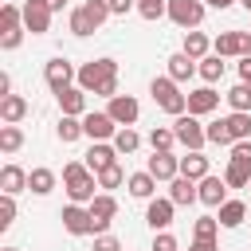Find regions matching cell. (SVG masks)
I'll use <instances>...</instances> for the list:
<instances>
[{
    "label": "cell",
    "instance_id": "obj_47",
    "mask_svg": "<svg viewBox=\"0 0 251 251\" xmlns=\"http://www.w3.org/2000/svg\"><path fill=\"white\" fill-rule=\"evenodd\" d=\"M106 4H110V12H114V16H129V12L137 8V0H106Z\"/></svg>",
    "mask_w": 251,
    "mask_h": 251
},
{
    "label": "cell",
    "instance_id": "obj_5",
    "mask_svg": "<svg viewBox=\"0 0 251 251\" xmlns=\"http://www.w3.org/2000/svg\"><path fill=\"white\" fill-rule=\"evenodd\" d=\"M43 82L51 86V94H63L67 86H78V71H75V63H67L63 55H55L43 67Z\"/></svg>",
    "mask_w": 251,
    "mask_h": 251
},
{
    "label": "cell",
    "instance_id": "obj_15",
    "mask_svg": "<svg viewBox=\"0 0 251 251\" xmlns=\"http://www.w3.org/2000/svg\"><path fill=\"white\" fill-rule=\"evenodd\" d=\"M216 106H220L216 86H196V90H188V114H192V118H208Z\"/></svg>",
    "mask_w": 251,
    "mask_h": 251
},
{
    "label": "cell",
    "instance_id": "obj_41",
    "mask_svg": "<svg viewBox=\"0 0 251 251\" xmlns=\"http://www.w3.org/2000/svg\"><path fill=\"white\" fill-rule=\"evenodd\" d=\"M126 180H129V176L122 173V165H110V169L98 173V188H122Z\"/></svg>",
    "mask_w": 251,
    "mask_h": 251
},
{
    "label": "cell",
    "instance_id": "obj_36",
    "mask_svg": "<svg viewBox=\"0 0 251 251\" xmlns=\"http://www.w3.org/2000/svg\"><path fill=\"white\" fill-rule=\"evenodd\" d=\"M137 16L149 20V24H157L161 16H169V0H137Z\"/></svg>",
    "mask_w": 251,
    "mask_h": 251
},
{
    "label": "cell",
    "instance_id": "obj_54",
    "mask_svg": "<svg viewBox=\"0 0 251 251\" xmlns=\"http://www.w3.org/2000/svg\"><path fill=\"white\" fill-rule=\"evenodd\" d=\"M0 251H20V247H0Z\"/></svg>",
    "mask_w": 251,
    "mask_h": 251
},
{
    "label": "cell",
    "instance_id": "obj_14",
    "mask_svg": "<svg viewBox=\"0 0 251 251\" xmlns=\"http://www.w3.org/2000/svg\"><path fill=\"white\" fill-rule=\"evenodd\" d=\"M106 114H110L118 126H133V122H137V114H141V106H137V98H133V94H114V98H110V106H106Z\"/></svg>",
    "mask_w": 251,
    "mask_h": 251
},
{
    "label": "cell",
    "instance_id": "obj_17",
    "mask_svg": "<svg viewBox=\"0 0 251 251\" xmlns=\"http://www.w3.org/2000/svg\"><path fill=\"white\" fill-rule=\"evenodd\" d=\"M59 98V110L67 114V118H86L90 110H86V90L82 86H67L63 94H55Z\"/></svg>",
    "mask_w": 251,
    "mask_h": 251
},
{
    "label": "cell",
    "instance_id": "obj_6",
    "mask_svg": "<svg viewBox=\"0 0 251 251\" xmlns=\"http://www.w3.org/2000/svg\"><path fill=\"white\" fill-rule=\"evenodd\" d=\"M204 12H208L204 0H169V20L184 31H196L204 24Z\"/></svg>",
    "mask_w": 251,
    "mask_h": 251
},
{
    "label": "cell",
    "instance_id": "obj_55",
    "mask_svg": "<svg viewBox=\"0 0 251 251\" xmlns=\"http://www.w3.org/2000/svg\"><path fill=\"white\" fill-rule=\"evenodd\" d=\"M247 188H251V184H247Z\"/></svg>",
    "mask_w": 251,
    "mask_h": 251
},
{
    "label": "cell",
    "instance_id": "obj_31",
    "mask_svg": "<svg viewBox=\"0 0 251 251\" xmlns=\"http://www.w3.org/2000/svg\"><path fill=\"white\" fill-rule=\"evenodd\" d=\"M55 137L63 141V145H71V141H78V137H86L82 133V118H59V126H55Z\"/></svg>",
    "mask_w": 251,
    "mask_h": 251
},
{
    "label": "cell",
    "instance_id": "obj_1",
    "mask_svg": "<svg viewBox=\"0 0 251 251\" xmlns=\"http://www.w3.org/2000/svg\"><path fill=\"white\" fill-rule=\"evenodd\" d=\"M78 86L86 94H98V98H114L118 94V63L114 59H90L78 67Z\"/></svg>",
    "mask_w": 251,
    "mask_h": 251
},
{
    "label": "cell",
    "instance_id": "obj_27",
    "mask_svg": "<svg viewBox=\"0 0 251 251\" xmlns=\"http://www.w3.org/2000/svg\"><path fill=\"white\" fill-rule=\"evenodd\" d=\"M220 227H239L243 220H247V204L243 200H227V204H220Z\"/></svg>",
    "mask_w": 251,
    "mask_h": 251
},
{
    "label": "cell",
    "instance_id": "obj_11",
    "mask_svg": "<svg viewBox=\"0 0 251 251\" xmlns=\"http://www.w3.org/2000/svg\"><path fill=\"white\" fill-rule=\"evenodd\" d=\"M118 149H114V141H90V149H86V157H82V165L98 176L102 169H110V165H118Z\"/></svg>",
    "mask_w": 251,
    "mask_h": 251
},
{
    "label": "cell",
    "instance_id": "obj_4",
    "mask_svg": "<svg viewBox=\"0 0 251 251\" xmlns=\"http://www.w3.org/2000/svg\"><path fill=\"white\" fill-rule=\"evenodd\" d=\"M173 133H176V145H184L188 153H200V149L208 145V133H204L200 118H192V114L173 118Z\"/></svg>",
    "mask_w": 251,
    "mask_h": 251
},
{
    "label": "cell",
    "instance_id": "obj_45",
    "mask_svg": "<svg viewBox=\"0 0 251 251\" xmlns=\"http://www.w3.org/2000/svg\"><path fill=\"white\" fill-rule=\"evenodd\" d=\"M24 31L27 27H12V31H0V51H16L24 43Z\"/></svg>",
    "mask_w": 251,
    "mask_h": 251
},
{
    "label": "cell",
    "instance_id": "obj_37",
    "mask_svg": "<svg viewBox=\"0 0 251 251\" xmlns=\"http://www.w3.org/2000/svg\"><path fill=\"white\" fill-rule=\"evenodd\" d=\"M12 27H24V8L0 4V31H12Z\"/></svg>",
    "mask_w": 251,
    "mask_h": 251
},
{
    "label": "cell",
    "instance_id": "obj_53",
    "mask_svg": "<svg viewBox=\"0 0 251 251\" xmlns=\"http://www.w3.org/2000/svg\"><path fill=\"white\" fill-rule=\"evenodd\" d=\"M239 4H243V8H247V12H251V0H239Z\"/></svg>",
    "mask_w": 251,
    "mask_h": 251
},
{
    "label": "cell",
    "instance_id": "obj_3",
    "mask_svg": "<svg viewBox=\"0 0 251 251\" xmlns=\"http://www.w3.org/2000/svg\"><path fill=\"white\" fill-rule=\"evenodd\" d=\"M149 94H153V102H157L169 118L188 114V94H184V90H180V82H173L169 75H157V78L149 82Z\"/></svg>",
    "mask_w": 251,
    "mask_h": 251
},
{
    "label": "cell",
    "instance_id": "obj_13",
    "mask_svg": "<svg viewBox=\"0 0 251 251\" xmlns=\"http://www.w3.org/2000/svg\"><path fill=\"white\" fill-rule=\"evenodd\" d=\"M173 212H176V204H173L169 196H153V200L145 204V224H149L153 231H169Z\"/></svg>",
    "mask_w": 251,
    "mask_h": 251
},
{
    "label": "cell",
    "instance_id": "obj_7",
    "mask_svg": "<svg viewBox=\"0 0 251 251\" xmlns=\"http://www.w3.org/2000/svg\"><path fill=\"white\" fill-rule=\"evenodd\" d=\"M212 55H220V59H247L251 55V31H220L212 39Z\"/></svg>",
    "mask_w": 251,
    "mask_h": 251
},
{
    "label": "cell",
    "instance_id": "obj_51",
    "mask_svg": "<svg viewBox=\"0 0 251 251\" xmlns=\"http://www.w3.org/2000/svg\"><path fill=\"white\" fill-rule=\"evenodd\" d=\"M204 4H208V8H220V12H224V8H231V4H239V0H204Z\"/></svg>",
    "mask_w": 251,
    "mask_h": 251
},
{
    "label": "cell",
    "instance_id": "obj_30",
    "mask_svg": "<svg viewBox=\"0 0 251 251\" xmlns=\"http://www.w3.org/2000/svg\"><path fill=\"white\" fill-rule=\"evenodd\" d=\"M224 98H227L231 114H251V86H247V82H235Z\"/></svg>",
    "mask_w": 251,
    "mask_h": 251
},
{
    "label": "cell",
    "instance_id": "obj_33",
    "mask_svg": "<svg viewBox=\"0 0 251 251\" xmlns=\"http://www.w3.org/2000/svg\"><path fill=\"white\" fill-rule=\"evenodd\" d=\"M224 126H227L231 141H251V114H227Z\"/></svg>",
    "mask_w": 251,
    "mask_h": 251
},
{
    "label": "cell",
    "instance_id": "obj_35",
    "mask_svg": "<svg viewBox=\"0 0 251 251\" xmlns=\"http://www.w3.org/2000/svg\"><path fill=\"white\" fill-rule=\"evenodd\" d=\"M67 27H71V35H78V39H86V35H94V31H98V27L90 24V16L82 12V4H78V8L71 12V20H67Z\"/></svg>",
    "mask_w": 251,
    "mask_h": 251
},
{
    "label": "cell",
    "instance_id": "obj_23",
    "mask_svg": "<svg viewBox=\"0 0 251 251\" xmlns=\"http://www.w3.org/2000/svg\"><path fill=\"white\" fill-rule=\"evenodd\" d=\"M180 176H188V180H204V176H212L208 157H204V153H188V157H180Z\"/></svg>",
    "mask_w": 251,
    "mask_h": 251
},
{
    "label": "cell",
    "instance_id": "obj_22",
    "mask_svg": "<svg viewBox=\"0 0 251 251\" xmlns=\"http://www.w3.org/2000/svg\"><path fill=\"white\" fill-rule=\"evenodd\" d=\"M24 114H27V98H24V94H8V98H0V122H4V126H16Z\"/></svg>",
    "mask_w": 251,
    "mask_h": 251
},
{
    "label": "cell",
    "instance_id": "obj_18",
    "mask_svg": "<svg viewBox=\"0 0 251 251\" xmlns=\"http://www.w3.org/2000/svg\"><path fill=\"white\" fill-rule=\"evenodd\" d=\"M169 200H173L176 208H188V204L200 200V184L188 180V176H176V180H169Z\"/></svg>",
    "mask_w": 251,
    "mask_h": 251
},
{
    "label": "cell",
    "instance_id": "obj_24",
    "mask_svg": "<svg viewBox=\"0 0 251 251\" xmlns=\"http://www.w3.org/2000/svg\"><path fill=\"white\" fill-rule=\"evenodd\" d=\"M24 188H27V173H24L20 165H4V169H0V192L16 196V192H24Z\"/></svg>",
    "mask_w": 251,
    "mask_h": 251
},
{
    "label": "cell",
    "instance_id": "obj_29",
    "mask_svg": "<svg viewBox=\"0 0 251 251\" xmlns=\"http://www.w3.org/2000/svg\"><path fill=\"white\" fill-rule=\"evenodd\" d=\"M173 145H176L173 126H153V129H149V149H153V153H173Z\"/></svg>",
    "mask_w": 251,
    "mask_h": 251
},
{
    "label": "cell",
    "instance_id": "obj_42",
    "mask_svg": "<svg viewBox=\"0 0 251 251\" xmlns=\"http://www.w3.org/2000/svg\"><path fill=\"white\" fill-rule=\"evenodd\" d=\"M12 224H16V196L0 192V231H8Z\"/></svg>",
    "mask_w": 251,
    "mask_h": 251
},
{
    "label": "cell",
    "instance_id": "obj_44",
    "mask_svg": "<svg viewBox=\"0 0 251 251\" xmlns=\"http://www.w3.org/2000/svg\"><path fill=\"white\" fill-rule=\"evenodd\" d=\"M149 251H180V243H176L173 231H153V247Z\"/></svg>",
    "mask_w": 251,
    "mask_h": 251
},
{
    "label": "cell",
    "instance_id": "obj_12",
    "mask_svg": "<svg viewBox=\"0 0 251 251\" xmlns=\"http://www.w3.org/2000/svg\"><path fill=\"white\" fill-rule=\"evenodd\" d=\"M59 220H63V231H67V235H94V227H90V208H86V204H67V208L59 212Z\"/></svg>",
    "mask_w": 251,
    "mask_h": 251
},
{
    "label": "cell",
    "instance_id": "obj_26",
    "mask_svg": "<svg viewBox=\"0 0 251 251\" xmlns=\"http://www.w3.org/2000/svg\"><path fill=\"white\" fill-rule=\"evenodd\" d=\"M180 51H184L188 59H196V63H200V59H208V51H212V39H208L204 31H184V47H180Z\"/></svg>",
    "mask_w": 251,
    "mask_h": 251
},
{
    "label": "cell",
    "instance_id": "obj_19",
    "mask_svg": "<svg viewBox=\"0 0 251 251\" xmlns=\"http://www.w3.org/2000/svg\"><path fill=\"white\" fill-rule=\"evenodd\" d=\"M196 184H200V204H208V208L227 204V180H224V176H204V180H196Z\"/></svg>",
    "mask_w": 251,
    "mask_h": 251
},
{
    "label": "cell",
    "instance_id": "obj_43",
    "mask_svg": "<svg viewBox=\"0 0 251 251\" xmlns=\"http://www.w3.org/2000/svg\"><path fill=\"white\" fill-rule=\"evenodd\" d=\"M227 165H243V169H251V141H235Z\"/></svg>",
    "mask_w": 251,
    "mask_h": 251
},
{
    "label": "cell",
    "instance_id": "obj_16",
    "mask_svg": "<svg viewBox=\"0 0 251 251\" xmlns=\"http://www.w3.org/2000/svg\"><path fill=\"white\" fill-rule=\"evenodd\" d=\"M145 169L165 184V180H176V176H180V157H173V153H153V157L145 161Z\"/></svg>",
    "mask_w": 251,
    "mask_h": 251
},
{
    "label": "cell",
    "instance_id": "obj_25",
    "mask_svg": "<svg viewBox=\"0 0 251 251\" xmlns=\"http://www.w3.org/2000/svg\"><path fill=\"white\" fill-rule=\"evenodd\" d=\"M55 184H59V176H55V169H31L27 173V188L35 192V196H47V192H55Z\"/></svg>",
    "mask_w": 251,
    "mask_h": 251
},
{
    "label": "cell",
    "instance_id": "obj_32",
    "mask_svg": "<svg viewBox=\"0 0 251 251\" xmlns=\"http://www.w3.org/2000/svg\"><path fill=\"white\" fill-rule=\"evenodd\" d=\"M114 149H118L122 157H126V153H137V149H141V133H137L133 126H122V129L114 133Z\"/></svg>",
    "mask_w": 251,
    "mask_h": 251
},
{
    "label": "cell",
    "instance_id": "obj_46",
    "mask_svg": "<svg viewBox=\"0 0 251 251\" xmlns=\"http://www.w3.org/2000/svg\"><path fill=\"white\" fill-rule=\"evenodd\" d=\"M94 251H122V239L110 235V231L106 235H94Z\"/></svg>",
    "mask_w": 251,
    "mask_h": 251
},
{
    "label": "cell",
    "instance_id": "obj_9",
    "mask_svg": "<svg viewBox=\"0 0 251 251\" xmlns=\"http://www.w3.org/2000/svg\"><path fill=\"white\" fill-rule=\"evenodd\" d=\"M51 4L47 0H24V27L31 31V35H43V31H51Z\"/></svg>",
    "mask_w": 251,
    "mask_h": 251
},
{
    "label": "cell",
    "instance_id": "obj_8",
    "mask_svg": "<svg viewBox=\"0 0 251 251\" xmlns=\"http://www.w3.org/2000/svg\"><path fill=\"white\" fill-rule=\"evenodd\" d=\"M86 208H90V227H94V235H106L110 224H114V216H118V200H114L110 192H98Z\"/></svg>",
    "mask_w": 251,
    "mask_h": 251
},
{
    "label": "cell",
    "instance_id": "obj_2",
    "mask_svg": "<svg viewBox=\"0 0 251 251\" xmlns=\"http://www.w3.org/2000/svg\"><path fill=\"white\" fill-rule=\"evenodd\" d=\"M63 188H67V196H71V204H90L98 192V176L82 165V161H71V165H63Z\"/></svg>",
    "mask_w": 251,
    "mask_h": 251
},
{
    "label": "cell",
    "instance_id": "obj_50",
    "mask_svg": "<svg viewBox=\"0 0 251 251\" xmlns=\"http://www.w3.org/2000/svg\"><path fill=\"white\" fill-rule=\"evenodd\" d=\"M12 94V78H8V71H0V98H8Z\"/></svg>",
    "mask_w": 251,
    "mask_h": 251
},
{
    "label": "cell",
    "instance_id": "obj_49",
    "mask_svg": "<svg viewBox=\"0 0 251 251\" xmlns=\"http://www.w3.org/2000/svg\"><path fill=\"white\" fill-rule=\"evenodd\" d=\"M239 82H247V86H251V55H247V59H239Z\"/></svg>",
    "mask_w": 251,
    "mask_h": 251
},
{
    "label": "cell",
    "instance_id": "obj_39",
    "mask_svg": "<svg viewBox=\"0 0 251 251\" xmlns=\"http://www.w3.org/2000/svg\"><path fill=\"white\" fill-rule=\"evenodd\" d=\"M216 231H220V220H216V216L192 220V239H216Z\"/></svg>",
    "mask_w": 251,
    "mask_h": 251
},
{
    "label": "cell",
    "instance_id": "obj_20",
    "mask_svg": "<svg viewBox=\"0 0 251 251\" xmlns=\"http://www.w3.org/2000/svg\"><path fill=\"white\" fill-rule=\"evenodd\" d=\"M157 176L149 173V169H141V173H129V180H126V188H129V196H137V200H153L157 196Z\"/></svg>",
    "mask_w": 251,
    "mask_h": 251
},
{
    "label": "cell",
    "instance_id": "obj_34",
    "mask_svg": "<svg viewBox=\"0 0 251 251\" xmlns=\"http://www.w3.org/2000/svg\"><path fill=\"white\" fill-rule=\"evenodd\" d=\"M24 149V129L20 126H0V153H20Z\"/></svg>",
    "mask_w": 251,
    "mask_h": 251
},
{
    "label": "cell",
    "instance_id": "obj_28",
    "mask_svg": "<svg viewBox=\"0 0 251 251\" xmlns=\"http://www.w3.org/2000/svg\"><path fill=\"white\" fill-rule=\"evenodd\" d=\"M196 75L204 78V86H216V82L224 78V59H220V55H208V59H200V63H196Z\"/></svg>",
    "mask_w": 251,
    "mask_h": 251
},
{
    "label": "cell",
    "instance_id": "obj_52",
    "mask_svg": "<svg viewBox=\"0 0 251 251\" xmlns=\"http://www.w3.org/2000/svg\"><path fill=\"white\" fill-rule=\"evenodd\" d=\"M47 4H51V12H63L67 8V0H47Z\"/></svg>",
    "mask_w": 251,
    "mask_h": 251
},
{
    "label": "cell",
    "instance_id": "obj_40",
    "mask_svg": "<svg viewBox=\"0 0 251 251\" xmlns=\"http://www.w3.org/2000/svg\"><path fill=\"white\" fill-rule=\"evenodd\" d=\"M82 12H86V16H90V24H94V27H102V24H106V20H110V16H114V12H110V4H106V0H86V4H82Z\"/></svg>",
    "mask_w": 251,
    "mask_h": 251
},
{
    "label": "cell",
    "instance_id": "obj_10",
    "mask_svg": "<svg viewBox=\"0 0 251 251\" xmlns=\"http://www.w3.org/2000/svg\"><path fill=\"white\" fill-rule=\"evenodd\" d=\"M118 129H122V126H118L106 110H102V114H94V110H90V114L82 118V133H86L90 141H114V133H118Z\"/></svg>",
    "mask_w": 251,
    "mask_h": 251
},
{
    "label": "cell",
    "instance_id": "obj_48",
    "mask_svg": "<svg viewBox=\"0 0 251 251\" xmlns=\"http://www.w3.org/2000/svg\"><path fill=\"white\" fill-rule=\"evenodd\" d=\"M188 251H220V247H216V239H192Z\"/></svg>",
    "mask_w": 251,
    "mask_h": 251
},
{
    "label": "cell",
    "instance_id": "obj_38",
    "mask_svg": "<svg viewBox=\"0 0 251 251\" xmlns=\"http://www.w3.org/2000/svg\"><path fill=\"white\" fill-rule=\"evenodd\" d=\"M204 133H208V141H212V145H227V149L235 145V141H231V133H227V126H224V118L208 122V126H204Z\"/></svg>",
    "mask_w": 251,
    "mask_h": 251
},
{
    "label": "cell",
    "instance_id": "obj_21",
    "mask_svg": "<svg viewBox=\"0 0 251 251\" xmlns=\"http://www.w3.org/2000/svg\"><path fill=\"white\" fill-rule=\"evenodd\" d=\"M165 63H169V67H165V75H169L173 82H188V78L196 75V59H188L184 51H176V55H169Z\"/></svg>",
    "mask_w": 251,
    "mask_h": 251
}]
</instances>
